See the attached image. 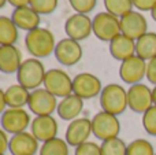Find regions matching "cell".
<instances>
[{"mask_svg":"<svg viewBox=\"0 0 156 155\" xmlns=\"http://www.w3.org/2000/svg\"><path fill=\"white\" fill-rule=\"evenodd\" d=\"M25 47L27 52L36 59H44L52 55L56 48L55 36L51 30L45 27H37L34 30H30L25 36Z\"/></svg>","mask_w":156,"mask_h":155,"instance_id":"cell-1","label":"cell"},{"mask_svg":"<svg viewBox=\"0 0 156 155\" xmlns=\"http://www.w3.org/2000/svg\"><path fill=\"white\" fill-rule=\"evenodd\" d=\"M100 107L103 111L114 115H121L126 111L127 106V91L119 84H107L103 87L100 93Z\"/></svg>","mask_w":156,"mask_h":155,"instance_id":"cell-2","label":"cell"},{"mask_svg":"<svg viewBox=\"0 0 156 155\" xmlns=\"http://www.w3.org/2000/svg\"><path fill=\"white\" fill-rule=\"evenodd\" d=\"M45 67L44 63L40 59L36 58H29L22 62L18 73H16V80L18 84L25 87L29 91H34L37 88H41L45 78Z\"/></svg>","mask_w":156,"mask_h":155,"instance_id":"cell-3","label":"cell"},{"mask_svg":"<svg viewBox=\"0 0 156 155\" xmlns=\"http://www.w3.org/2000/svg\"><path fill=\"white\" fill-rule=\"evenodd\" d=\"M92 26H93V34L99 40L105 41V43L107 41L110 43L111 40H114L116 36L122 33L119 18L107 11L96 14L94 18L92 19Z\"/></svg>","mask_w":156,"mask_h":155,"instance_id":"cell-4","label":"cell"},{"mask_svg":"<svg viewBox=\"0 0 156 155\" xmlns=\"http://www.w3.org/2000/svg\"><path fill=\"white\" fill-rule=\"evenodd\" d=\"M92 132H93L94 137L101 140V142L114 139V137L119 136L121 122H119L116 115L101 110V111L96 113L92 118Z\"/></svg>","mask_w":156,"mask_h":155,"instance_id":"cell-5","label":"cell"},{"mask_svg":"<svg viewBox=\"0 0 156 155\" xmlns=\"http://www.w3.org/2000/svg\"><path fill=\"white\" fill-rule=\"evenodd\" d=\"M43 87L56 98H66L73 93V78L62 69H49L45 73Z\"/></svg>","mask_w":156,"mask_h":155,"instance_id":"cell-6","label":"cell"},{"mask_svg":"<svg viewBox=\"0 0 156 155\" xmlns=\"http://www.w3.org/2000/svg\"><path fill=\"white\" fill-rule=\"evenodd\" d=\"M58 104L59 102H58L56 96H54L49 91H47L43 87L30 92L27 107L32 114H34L36 117H40V115H52L56 111Z\"/></svg>","mask_w":156,"mask_h":155,"instance_id":"cell-7","label":"cell"},{"mask_svg":"<svg viewBox=\"0 0 156 155\" xmlns=\"http://www.w3.org/2000/svg\"><path fill=\"white\" fill-rule=\"evenodd\" d=\"M30 124H32L30 114L25 109H7L0 115L2 129L10 133L11 136L21 132H26Z\"/></svg>","mask_w":156,"mask_h":155,"instance_id":"cell-8","label":"cell"},{"mask_svg":"<svg viewBox=\"0 0 156 155\" xmlns=\"http://www.w3.org/2000/svg\"><path fill=\"white\" fill-rule=\"evenodd\" d=\"M127 106L133 113L144 114L147 110L154 106L152 89L143 82L130 85L127 89Z\"/></svg>","mask_w":156,"mask_h":155,"instance_id":"cell-9","label":"cell"},{"mask_svg":"<svg viewBox=\"0 0 156 155\" xmlns=\"http://www.w3.org/2000/svg\"><path fill=\"white\" fill-rule=\"evenodd\" d=\"M103 91L101 81L92 73H80L73 78V93L82 100H89L100 96Z\"/></svg>","mask_w":156,"mask_h":155,"instance_id":"cell-10","label":"cell"},{"mask_svg":"<svg viewBox=\"0 0 156 155\" xmlns=\"http://www.w3.org/2000/svg\"><path fill=\"white\" fill-rule=\"evenodd\" d=\"M119 77L122 81L129 85L140 84L147 77V60L134 55V56L121 62Z\"/></svg>","mask_w":156,"mask_h":155,"instance_id":"cell-11","label":"cell"},{"mask_svg":"<svg viewBox=\"0 0 156 155\" xmlns=\"http://www.w3.org/2000/svg\"><path fill=\"white\" fill-rule=\"evenodd\" d=\"M82 47L80 41H76L73 38H62L56 43L55 48V58L62 66H74L82 59Z\"/></svg>","mask_w":156,"mask_h":155,"instance_id":"cell-12","label":"cell"},{"mask_svg":"<svg viewBox=\"0 0 156 155\" xmlns=\"http://www.w3.org/2000/svg\"><path fill=\"white\" fill-rule=\"evenodd\" d=\"M65 32L69 38H73L76 41L86 40L93 33L92 19L89 15L85 14L74 13L70 15L65 22Z\"/></svg>","mask_w":156,"mask_h":155,"instance_id":"cell-13","label":"cell"},{"mask_svg":"<svg viewBox=\"0 0 156 155\" xmlns=\"http://www.w3.org/2000/svg\"><path fill=\"white\" fill-rule=\"evenodd\" d=\"M119 21H121L122 34L133 40H138L141 36L148 33V21L140 11H130L123 16H121Z\"/></svg>","mask_w":156,"mask_h":155,"instance_id":"cell-14","label":"cell"},{"mask_svg":"<svg viewBox=\"0 0 156 155\" xmlns=\"http://www.w3.org/2000/svg\"><path fill=\"white\" fill-rule=\"evenodd\" d=\"M90 135H93V132H92V120H89L86 117H81L69 124L67 129H66L65 140L71 147H78L82 143L89 142Z\"/></svg>","mask_w":156,"mask_h":155,"instance_id":"cell-15","label":"cell"},{"mask_svg":"<svg viewBox=\"0 0 156 155\" xmlns=\"http://www.w3.org/2000/svg\"><path fill=\"white\" fill-rule=\"evenodd\" d=\"M59 125L54 115H40L34 117L30 124V132L32 135L41 143H45L58 137Z\"/></svg>","mask_w":156,"mask_h":155,"instance_id":"cell-16","label":"cell"},{"mask_svg":"<svg viewBox=\"0 0 156 155\" xmlns=\"http://www.w3.org/2000/svg\"><path fill=\"white\" fill-rule=\"evenodd\" d=\"M8 151L11 155H36L40 151V142L32 132H21L10 137Z\"/></svg>","mask_w":156,"mask_h":155,"instance_id":"cell-17","label":"cell"},{"mask_svg":"<svg viewBox=\"0 0 156 155\" xmlns=\"http://www.w3.org/2000/svg\"><path fill=\"white\" fill-rule=\"evenodd\" d=\"M11 19L18 29L30 32V30L40 27L41 15L36 13L30 5H23V7L14 8L12 14H11Z\"/></svg>","mask_w":156,"mask_h":155,"instance_id":"cell-18","label":"cell"},{"mask_svg":"<svg viewBox=\"0 0 156 155\" xmlns=\"http://www.w3.org/2000/svg\"><path fill=\"white\" fill-rule=\"evenodd\" d=\"M22 62V52L15 45H0V71L4 74L18 73Z\"/></svg>","mask_w":156,"mask_h":155,"instance_id":"cell-19","label":"cell"},{"mask_svg":"<svg viewBox=\"0 0 156 155\" xmlns=\"http://www.w3.org/2000/svg\"><path fill=\"white\" fill-rule=\"evenodd\" d=\"M108 48H110V54L114 59L119 60V62H123V60L136 55V40H133V38L121 33L114 40L110 41V47Z\"/></svg>","mask_w":156,"mask_h":155,"instance_id":"cell-20","label":"cell"},{"mask_svg":"<svg viewBox=\"0 0 156 155\" xmlns=\"http://www.w3.org/2000/svg\"><path fill=\"white\" fill-rule=\"evenodd\" d=\"M82 110H83V100L80 96L71 93V95L66 96L59 102L56 113L60 120L71 122V121L80 118V114L82 113Z\"/></svg>","mask_w":156,"mask_h":155,"instance_id":"cell-21","label":"cell"},{"mask_svg":"<svg viewBox=\"0 0 156 155\" xmlns=\"http://www.w3.org/2000/svg\"><path fill=\"white\" fill-rule=\"evenodd\" d=\"M32 91L26 89L21 84H12L5 89V102L8 109H23L27 106Z\"/></svg>","mask_w":156,"mask_h":155,"instance_id":"cell-22","label":"cell"},{"mask_svg":"<svg viewBox=\"0 0 156 155\" xmlns=\"http://www.w3.org/2000/svg\"><path fill=\"white\" fill-rule=\"evenodd\" d=\"M136 55L147 62L156 58V33L148 32L136 40Z\"/></svg>","mask_w":156,"mask_h":155,"instance_id":"cell-23","label":"cell"},{"mask_svg":"<svg viewBox=\"0 0 156 155\" xmlns=\"http://www.w3.org/2000/svg\"><path fill=\"white\" fill-rule=\"evenodd\" d=\"M18 37V27L11 16L0 15V45H15Z\"/></svg>","mask_w":156,"mask_h":155,"instance_id":"cell-24","label":"cell"},{"mask_svg":"<svg viewBox=\"0 0 156 155\" xmlns=\"http://www.w3.org/2000/svg\"><path fill=\"white\" fill-rule=\"evenodd\" d=\"M69 147L70 146L65 139L55 137L41 144L38 155H69Z\"/></svg>","mask_w":156,"mask_h":155,"instance_id":"cell-25","label":"cell"},{"mask_svg":"<svg viewBox=\"0 0 156 155\" xmlns=\"http://www.w3.org/2000/svg\"><path fill=\"white\" fill-rule=\"evenodd\" d=\"M103 3H104L105 11L118 18L133 11V7H134L132 0H103Z\"/></svg>","mask_w":156,"mask_h":155,"instance_id":"cell-26","label":"cell"},{"mask_svg":"<svg viewBox=\"0 0 156 155\" xmlns=\"http://www.w3.org/2000/svg\"><path fill=\"white\" fill-rule=\"evenodd\" d=\"M101 155H126L127 144L121 137H114L101 142Z\"/></svg>","mask_w":156,"mask_h":155,"instance_id":"cell-27","label":"cell"},{"mask_svg":"<svg viewBox=\"0 0 156 155\" xmlns=\"http://www.w3.org/2000/svg\"><path fill=\"white\" fill-rule=\"evenodd\" d=\"M155 148L148 140L136 139L127 144L126 155H155Z\"/></svg>","mask_w":156,"mask_h":155,"instance_id":"cell-28","label":"cell"},{"mask_svg":"<svg viewBox=\"0 0 156 155\" xmlns=\"http://www.w3.org/2000/svg\"><path fill=\"white\" fill-rule=\"evenodd\" d=\"M59 0H30V7L40 15H49L58 8Z\"/></svg>","mask_w":156,"mask_h":155,"instance_id":"cell-29","label":"cell"},{"mask_svg":"<svg viewBox=\"0 0 156 155\" xmlns=\"http://www.w3.org/2000/svg\"><path fill=\"white\" fill-rule=\"evenodd\" d=\"M143 128L151 136L156 137V106L151 107L143 114Z\"/></svg>","mask_w":156,"mask_h":155,"instance_id":"cell-30","label":"cell"},{"mask_svg":"<svg viewBox=\"0 0 156 155\" xmlns=\"http://www.w3.org/2000/svg\"><path fill=\"white\" fill-rule=\"evenodd\" d=\"M71 8L77 14H90L97 5V0H69Z\"/></svg>","mask_w":156,"mask_h":155,"instance_id":"cell-31","label":"cell"},{"mask_svg":"<svg viewBox=\"0 0 156 155\" xmlns=\"http://www.w3.org/2000/svg\"><path fill=\"white\" fill-rule=\"evenodd\" d=\"M74 155H101V147L97 143L86 142L76 147Z\"/></svg>","mask_w":156,"mask_h":155,"instance_id":"cell-32","label":"cell"},{"mask_svg":"<svg viewBox=\"0 0 156 155\" xmlns=\"http://www.w3.org/2000/svg\"><path fill=\"white\" fill-rule=\"evenodd\" d=\"M133 5L138 11H152V8L156 5V0H132Z\"/></svg>","mask_w":156,"mask_h":155,"instance_id":"cell-33","label":"cell"},{"mask_svg":"<svg viewBox=\"0 0 156 155\" xmlns=\"http://www.w3.org/2000/svg\"><path fill=\"white\" fill-rule=\"evenodd\" d=\"M147 80L156 85V58L147 62Z\"/></svg>","mask_w":156,"mask_h":155,"instance_id":"cell-34","label":"cell"},{"mask_svg":"<svg viewBox=\"0 0 156 155\" xmlns=\"http://www.w3.org/2000/svg\"><path fill=\"white\" fill-rule=\"evenodd\" d=\"M8 144H10V139H8V133L0 128V154H5L8 151Z\"/></svg>","mask_w":156,"mask_h":155,"instance_id":"cell-35","label":"cell"},{"mask_svg":"<svg viewBox=\"0 0 156 155\" xmlns=\"http://www.w3.org/2000/svg\"><path fill=\"white\" fill-rule=\"evenodd\" d=\"M7 110V102H5V91L0 88V115Z\"/></svg>","mask_w":156,"mask_h":155,"instance_id":"cell-36","label":"cell"},{"mask_svg":"<svg viewBox=\"0 0 156 155\" xmlns=\"http://www.w3.org/2000/svg\"><path fill=\"white\" fill-rule=\"evenodd\" d=\"M8 4H11L14 8L16 7H23V5H29L30 0H7Z\"/></svg>","mask_w":156,"mask_h":155,"instance_id":"cell-37","label":"cell"},{"mask_svg":"<svg viewBox=\"0 0 156 155\" xmlns=\"http://www.w3.org/2000/svg\"><path fill=\"white\" fill-rule=\"evenodd\" d=\"M151 16H152V19L156 22V5L154 8H152V11H151Z\"/></svg>","mask_w":156,"mask_h":155,"instance_id":"cell-38","label":"cell"},{"mask_svg":"<svg viewBox=\"0 0 156 155\" xmlns=\"http://www.w3.org/2000/svg\"><path fill=\"white\" fill-rule=\"evenodd\" d=\"M152 96H154V104L156 106V85L154 87V89H152Z\"/></svg>","mask_w":156,"mask_h":155,"instance_id":"cell-39","label":"cell"},{"mask_svg":"<svg viewBox=\"0 0 156 155\" xmlns=\"http://www.w3.org/2000/svg\"><path fill=\"white\" fill-rule=\"evenodd\" d=\"M7 3H8L7 0H0V8H3L5 4H7Z\"/></svg>","mask_w":156,"mask_h":155,"instance_id":"cell-40","label":"cell"},{"mask_svg":"<svg viewBox=\"0 0 156 155\" xmlns=\"http://www.w3.org/2000/svg\"><path fill=\"white\" fill-rule=\"evenodd\" d=\"M0 155H5V154H0Z\"/></svg>","mask_w":156,"mask_h":155,"instance_id":"cell-41","label":"cell"},{"mask_svg":"<svg viewBox=\"0 0 156 155\" xmlns=\"http://www.w3.org/2000/svg\"><path fill=\"white\" fill-rule=\"evenodd\" d=\"M155 155H156V154H155Z\"/></svg>","mask_w":156,"mask_h":155,"instance_id":"cell-42","label":"cell"}]
</instances>
